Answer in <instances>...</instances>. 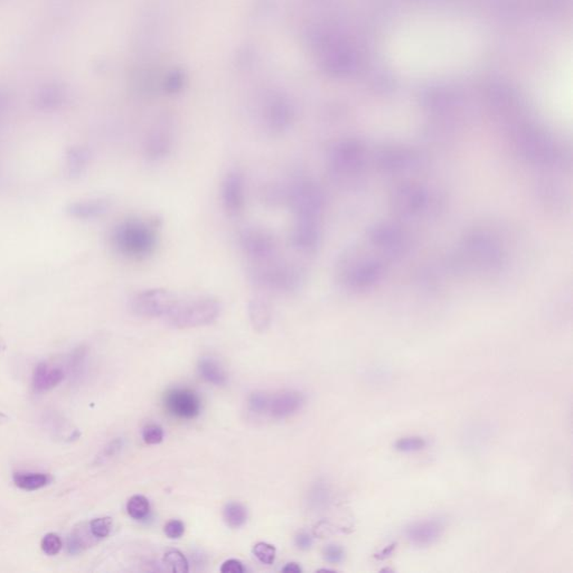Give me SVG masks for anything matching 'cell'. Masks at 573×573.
Segmentation results:
<instances>
[{"mask_svg":"<svg viewBox=\"0 0 573 573\" xmlns=\"http://www.w3.org/2000/svg\"><path fill=\"white\" fill-rule=\"evenodd\" d=\"M472 49V35L457 24L421 22L399 35L395 58L408 71L429 74L461 63Z\"/></svg>","mask_w":573,"mask_h":573,"instance_id":"1","label":"cell"},{"mask_svg":"<svg viewBox=\"0 0 573 573\" xmlns=\"http://www.w3.org/2000/svg\"><path fill=\"white\" fill-rule=\"evenodd\" d=\"M507 265L508 254L499 236L487 229H474L461 236L446 265L456 276L492 278L503 274Z\"/></svg>","mask_w":573,"mask_h":573,"instance_id":"2","label":"cell"},{"mask_svg":"<svg viewBox=\"0 0 573 573\" xmlns=\"http://www.w3.org/2000/svg\"><path fill=\"white\" fill-rule=\"evenodd\" d=\"M510 146L527 164L547 169L570 167L569 150L547 130L535 126H516L510 130Z\"/></svg>","mask_w":573,"mask_h":573,"instance_id":"3","label":"cell"},{"mask_svg":"<svg viewBox=\"0 0 573 573\" xmlns=\"http://www.w3.org/2000/svg\"><path fill=\"white\" fill-rule=\"evenodd\" d=\"M388 263L389 261L372 247L367 251L360 247L349 249L340 256L338 263V281L349 291L369 290L383 280Z\"/></svg>","mask_w":573,"mask_h":573,"instance_id":"4","label":"cell"},{"mask_svg":"<svg viewBox=\"0 0 573 573\" xmlns=\"http://www.w3.org/2000/svg\"><path fill=\"white\" fill-rule=\"evenodd\" d=\"M371 165V151L358 139H344L331 146L327 157L329 175L343 188H358Z\"/></svg>","mask_w":573,"mask_h":573,"instance_id":"5","label":"cell"},{"mask_svg":"<svg viewBox=\"0 0 573 573\" xmlns=\"http://www.w3.org/2000/svg\"><path fill=\"white\" fill-rule=\"evenodd\" d=\"M390 208L395 217L401 219H421L438 213L441 199L426 185L404 181L395 185L390 195Z\"/></svg>","mask_w":573,"mask_h":573,"instance_id":"6","label":"cell"},{"mask_svg":"<svg viewBox=\"0 0 573 573\" xmlns=\"http://www.w3.org/2000/svg\"><path fill=\"white\" fill-rule=\"evenodd\" d=\"M113 242L115 248L124 256L131 259H146L157 248V228L153 223L144 219H127L113 231Z\"/></svg>","mask_w":573,"mask_h":573,"instance_id":"7","label":"cell"},{"mask_svg":"<svg viewBox=\"0 0 573 573\" xmlns=\"http://www.w3.org/2000/svg\"><path fill=\"white\" fill-rule=\"evenodd\" d=\"M285 202L290 206L294 219H322L326 208L323 188L314 179L298 177L285 188Z\"/></svg>","mask_w":573,"mask_h":573,"instance_id":"8","label":"cell"},{"mask_svg":"<svg viewBox=\"0 0 573 573\" xmlns=\"http://www.w3.org/2000/svg\"><path fill=\"white\" fill-rule=\"evenodd\" d=\"M222 306L216 298L202 296L190 300H178L165 317L170 327L190 329L210 325L219 317Z\"/></svg>","mask_w":573,"mask_h":573,"instance_id":"9","label":"cell"},{"mask_svg":"<svg viewBox=\"0 0 573 573\" xmlns=\"http://www.w3.org/2000/svg\"><path fill=\"white\" fill-rule=\"evenodd\" d=\"M366 242L389 263L404 259L412 247L409 232L399 223L390 221L372 224L366 231Z\"/></svg>","mask_w":573,"mask_h":573,"instance_id":"10","label":"cell"},{"mask_svg":"<svg viewBox=\"0 0 573 573\" xmlns=\"http://www.w3.org/2000/svg\"><path fill=\"white\" fill-rule=\"evenodd\" d=\"M371 165L385 175H406L424 167V157L406 144H384L371 151Z\"/></svg>","mask_w":573,"mask_h":573,"instance_id":"11","label":"cell"},{"mask_svg":"<svg viewBox=\"0 0 573 573\" xmlns=\"http://www.w3.org/2000/svg\"><path fill=\"white\" fill-rule=\"evenodd\" d=\"M251 276L260 287L278 292L298 290L305 281L303 269L276 258L267 263L254 265Z\"/></svg>","mask_w":573,"mask_h":573,"instance_id":"12","label":"cell"},{"mask_svg":"<svg viewBox=\"0 0 573 573\" xmlns=\"http://www.w3.org/2000/svg\"><path fill=\"white\" fill-rule=\"evenodd\" d=\"M178 299L166 289H147L135 294L131 300V309L138 316L146 318L166 317Z\"/></svg>","mask_w":573,"mask_h":573,"instance_id":"13","label":"cell"},{"mask_svg":"<svg viewBox=\"0 0 573 573\" xmlns=\"http://www.w3.org/2000/svg\"><path fill=\"white\" fill-rule=\"evenodd\" d=\"M240 245L254 265L274 259L278 254L276 238L265 229H245L240 235Z\"/></svg>","mask_w":573,"mask_h":573,"instance_id":"14","label":"cell"},{"mask_svg":"<svg viewBox=\"0 0 573 573\" xmlns=\"http://www.w3.org/2000/svg\"><path fill=\"white\" fill-rule=\"evenodd\" d=\"M163 404L170 415L182 420H193L202 412V399L190 388H170L165 392Z\"/></svg>","mask_w":573,"mask_h":573,"instance_id":"15","label":"cell"},{"mask_svg":"<svg viewBox=\"0 0 573 573\" xmlns=\"http://www.w3.org/2000/svg\"><path fill=\"white\" fill-rule=\"evenodd\" d=\"M323 239L322 219H294L291 229L290 243L292 248L304 254L317 252Z\"/></svg>","mask_w":573,"mask_h":573,"instance_id":"16","label":"cell"},{"mask_svg":"<svg viewBox=\"0 0 573 573\" xmlns=\"http://www.w3.org/2000/svg\"><path fill=\"white\" fill-rule=\"evenodd\" d=\"M305 395L297 390H283L270 395L267 415L274 420L289 418L305 406Z\"/></svg>","mask_w":573,"mask_h":573,"instance_id":"17","label":"cell"},{"mask_svg":"<svg viewBox=\"0 0 573 573\" xmlns=\"http://www.w3.org/2000/svg\"><path fill=\"white\" fill-rule=\"evenodd\" d=\"M222 204L230 215H238L242 212L245 204V183L242 174L231 170L223 181Z\"/></svg>","mask_w":573,"mask_h":573,"instance_id":"18","label":"cell"},{"mask_svg":"<svg viewBox=\"0 0 573 573\" xmlns=\"http://www.w3.org/2000/svg\"><path fill=\"white\" fill-rule=\"evenodd\" d=\"M444 525L437 520L415 522L406 529V539L417 547H430L440 539Z\"/></svg>","mask_w":573,"mask_h":573,"instance_id":"19","label":"cell"},{"mask_svg":"<svg viewBox=\"0 0 573 573\" xmlns=\"http://www.w3.org/2000/svg\"><path fill=\"white\" fill-rule=\"evenodd\" d=\"M173 148V135L167 127H159L153 129L148 135L144 142V156L149 160H160L167 157Z\"/></svg>","mask_w":573,"mask_h":573,"instance_id":"20","label":"cell"},{"mask_svg":"<svg viewBox=\"0 0 573 573\" xmlns=\"http://www.w3.org/2000/svg\"><path fill=\"white\" fill-rule=\"evenodd\" d=\"M538 195L545 208L551 210H565L569 204V195L556 179H542L538 185Z\"/></svg>","mask_w":573,"mask_h":573,"instance_id":"21","label":"cell"},{"mask_svg":"<svg viewBox=\"0 0 573 573\" xmlns=\"http://www.w3.org/2000/svg\"><path fill=\"white\" fill-rule=\"evenodd\" d=\"M65 372L58 366L40 363L35 367L33 373V386L38 392H49L63 382Z\"/></svg>","mask_w":573,"mask_h":573,"instance_id":"22","label":"cell"},{"mask_svg":"<svg viewBox=\"0 0 573 573\" xmlns=\"http://www.w3.org/2000/svg\"><path fill=\"white\" fill-rule=\"evenodd\" d=\"M267 127L274 133H283L292 122V110L283 100H276L269 106L265 113Z\"/></svg>","mask_w":573,"mask_h":573,"instance_id":"23","label":"cell"},{"mask_svg":"<svg viewBox=\"0 0 573 573\" xmlns=\"http://www.w3.org/2000/svg\"><path fill=\"white\" fill-rule=\"evenodd\" d=\"M248 315L251 326L254 331L265 333L270 329L272 310L270 304L265 298H251L248 304Z\"/></svg>","mask_w":573,"mask_h":573,"instance_id":"24","label":"cell"},{"mask_svg":"<svg viewBox=\"0 0 573 573\" xmlns=\"http://www.w3.org/2000/svg\"><path fill=\"white\" fill-rule=\"evenodd\" d=\"M197 371L203 380L216 386H225L228 384V373L222 364L213 356H203L197 363Z\"/></svg>","mask_w":573,"mask_h":573,"instance_id":"25","label":"cell"},{"mask_svg":"<svg viewBox=\"0 0 573 573\" xmlns=\"http://www.w3.org/2000/svg\"><path fill=\"white\" fill-rule=\"evenodd\" d=\"M13 481L18 488L27 492H34L47 486L51 479L44 472H15Z\"/></svg>","mask_w":573,"mask_h":573,"instance_id":"26","label":"cell"},{"mask_svg":"<svg viewBox=\"0 0 573 573\" xmlns=\"http://www.w3.org/2000/svg\"><path fill=\"white\" fill-rule=\"evenodd\" d=\"M331 494L329 485L325 481H318L311 486L308 492L309 507L315 512H322L325 510L331 504Z\"/></svg>","mask_w":573,"mask_h":573,"instance_id":"27","label":"cell"},{"mask_svg":"<svg viewBox=\"0 0 573 573\" xmlns=\"http://www.w3.org/2000/svg\"><path fill=\"white\" fill-rule=\"evenodd\" d=\"M223 517L229 526L239 529L248 521V510L239 501H229L223 510Z\"/></svg>","mask_w":573,"mask_h":573,"instance_id":"28","label":"cell"},{"mask_svg":"<svg viewBox=\"0 0 573 573\" xmlns=\"http://www.w3.org/2000/svg\"><path fill=\"white\" fill-rule=\"evenodd\" d=\"M127 512L130 517L137 521L146 519L150 513V503L144 496L133 495L127 503Z\"/></svg>","mask_w":573,"mask_h":573,"instance_id":"29","label":"cell"},{"mask_svg":"<svg viewBox=\"0 0 573 573\" xmlns=\"http://www.w3.org/2000/svg\"><path fill=\"white\" fill-rule=\"evenodd\" d=\"M164 562L172 572L186 573L190 571L188 559L181 551L169 550L165 553Z\"/></svg>","mask_w":573,"mask_h":573,"instance_id":"30","label":"cell"},{"mask_svg":"<svg viewBox=\"0 0 573 573\" xmlns=\"http://www.w3.org/2000/svg\"><path fill=\"white\" fill-rule=\"evenodd\" d=\"M270 395L267 392L254 391L248 397V409L256 415H267Z\"/></svg>","mask_w":573,"mask_h":573,"instance_id":"31","label":"cell"},{"mask_svg":"<svg viewBox=\"0 0 573 573\" xmlns=\"http://www.w3.org/2000/svg\"><path fill=\"white\" fill-rule=\"evenodd\" d=\"M426 446V441L422 437L418 435H410V437H404L397 440L395 444V450L404 454H410V452H418L424 450Z\"/></svg>","mask_w":573,"mask_h":573,"instance_id":"32","label":"cell"},{"mask_svg":"<svg viewBox=\"0 0 573 573\" xmlns=\"http://www.w3.org/2000/svg\"><path fill=\"white\" fill-rule=\"evenodd\" d=\"M89 530L94 539H106L113 530V520L110 517H98V519L92 520L90 522Z\"/></svg>","mask_w":573,"mask_h":573,"instance_id":"33","label":"cell"},{"mask_svg":"<svg viewBox=\"0 0 573 573\" xmlns=\"http://www.w3.org/2000/svg\"><path fill=\"white\" fill-rule=\"evenodd\" d=\"M254 556L263 565H272L276 560V550L274 545L259 542L254 547Z\"/></svg>","mask_w":573,"mask_h":573,"instance_id":"34","label":"cell"},{"mask_svg":"<svg viewBox=\"0 0 573 573\" xmlns=\"http://www.w3.org/2000/svg\"><path fill=\"white\" fill-rule=\"evenodd\" d=\"M42 551H43L47 556H56L61 552L62 547H63V542L61 538L55 534V533H47V535H44L41 542Z\"/></svg>","mask_w":573,"mask_h":573,"instance_id":"35","label":"cell"},{"mask_svg":"<svg viewBox=\"0 0 573 573\" xmlns=\"http://www.w3.org/2000/svg\"><path fill=\"white\" fill-rule=\"evenodd\" d=\"M164 429L159 424H150L142 429V439L147 445H158L164 440Z\"/></svg>","mask_w":573,"mask_h":573,"instance_id":"36","label":"cell"},{"mask_svg":"<svg viewBox=\"0 0 573 573\" xmlns=\"http://www.w3.org/2000/svg\"><path fill=\"white\" fill-rule=\"evenodd\" d=\"M324 558L331 565H338L345 558V552L340 545H329L324 549Z\"/></svg>","mask_w":573,"mask_h":573,"instance_id":"37","label":"cell"},{"mask_svg":"<svg viewBox=\"0 0 573 573\" xmlns=\"http://www.w3.org/2000/svg\"><path fill=\"white\" fill-rule=\"evenodd\" d=\"M124 440L122 438H115L110 441L107 446L102 450L101 456L99 458L101 460H108L118 455L119 452L124 449Z\"/></svg>","mask_w":573,"mask_h":573,"instance_id":"38","label":"cell"},{"mask_svg":"<svg viewBox=\"0 0 573 573\" xmlns=\"http://www.w3.org/2000/svg\"><path fill=\"white\" fill-rule=\"evenodd\" d=\"M164 532L167 538L172 540H177L182 538L185 532V525L179 520H172L165 525Z\"/></svg>","mask_w":573,"mask_h":573,"instance_id":"39","label":"cell"},{"mask_svg":"<svg viewBox=\"0 0 573 573\" xmlns=\"http://www.w3.org/2000/svg\"><path fill=\"white\" fill-rule=\"evenodd\" d=\"M219 570L222 573H243L245 571V567H243L242 562L239 561V560L230 559L223 562Z\"/></svg>","mask_w":573,"mask_h":573,"instance_id":"40","label":"cell"},{"mask_svg":"<svg viewBox=\"0 0 573 573\" xmlns=\"http://www.w3.org/2000/svg\"><path fill=\"white\" fill-rule=\"evenodd\" d=\"M85 547V541L82 538L81 534L74 533L69 540V552L72 554H78L81 553Z\"/></svg>","mask_w":573,"mask_h":573,"instance_id":"41","label":"cell"},{"mask_svg":"<svg viewBox=\"0 0 573 573\" xmlns=\"http://www.w3.org/2000/svg\"><path fill=\"white\" fill-rule=\"evenodd\" d=\"M313 536L309 534L308 532H303L298 533L296 538H294V543H296V547L300 550L307 551L313 547Z\"/></svg>","mask_w":573,"mask_h":573,"instance_id":"42","label":"cell"},{"mask_svg":"<svg viewBox=\"0 0 573 573\" xmlns=\"http://www.w3.org/2000/svg\"><path fill=\"white\" fill-rule=\"evenodd\" d=\"M395 547H397V543H392V545H388V547H384L383 550H381L380 552L375 556V558L378 560H384L386 559V558H389L392 552L395 550Z\"/></svg>","mask_w":573,"mask_h":573,"instance_id":"43","label":"cell"},{"mask_svg":"<svg viewBox=\"0 0 573 573\" xmlns=\"http://www.w3.org/2000/svg\"><path fill=\"white\" fill-rule=\"evenodd\" d=\"M281 571L285 573H301L303 572V569H301L300 565L296 563V562H291V563L285 565V567H283Z\"/></svg>","mask_w":573,"mask_h":573,"instance_id":"44","label":"cell"},{"mask_svg":"<svg viewBox=\"0 0 573 573\" xmlns=\"http://www.w3.org/2000/svg\"><path fill=\"white\" fill-rule=\"evenodd\" d=\"M7 420H8V417H7V415H5V413H3V412H0V424H3V422H6Z\"/></svg>","mask_w":573,"mask_h":573,"instance_id":"45","label":"cell"}]
</instances>
